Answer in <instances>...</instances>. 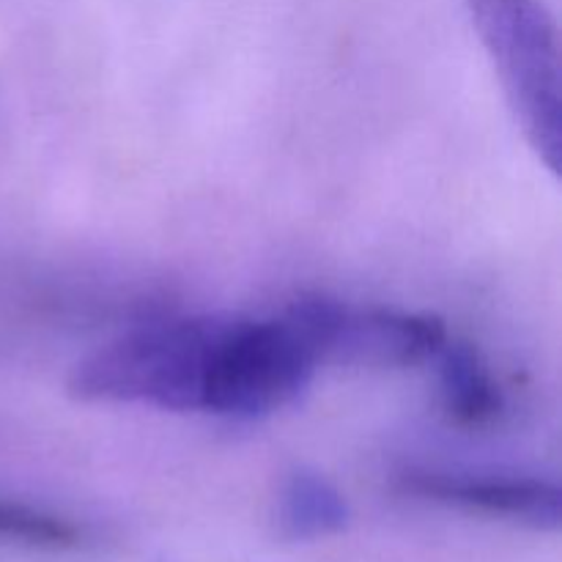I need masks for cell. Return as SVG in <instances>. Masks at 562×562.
<instances>
[{
  "label": "cell",
  "instance_id": "8992f818",
  "mask_svg": "<svg viewBox=\"0 0 562 562\" xmlns=\"http://www.w3.org/2000/svg\"><path fill=\"white\" fill-rule=\"evenodd\" d=\"M280 530L291 541H316L349 527V503L324 475L296 470L280 492Z\"/></svg>",
  "mask_w": 562,
  "mask_h": 562
},
{
  "label": "cell",
  "instance_id": "3957f363",
  "mask_svg": "<svg viewBox=\"0 0 562 562\" xmlns=\"http://www.w3.org/2000/svg\"><path fill=\"white\" fill-rule=\"evenodd\" d=\"M316 346L318 360L355 368H412L434 360L450 338L431 313L355 305L324 294L300 296L289 305Z\"/></svg>",
  "mask_w": 562,
  "mask_h": 562
},
{
  "label": "cell",
  "instance_id": "52a82bcc",
  "mask_svg": "<svg viewBox=\"0 0 562 562\" xmlns=\"http://www.w3.org/2000/svg\"><path fill=\"white\" fill-rule=\"evenodd\" d=\"M0 538L38 549H75L82 543V530L47 510L0 503Z\"/></svg>",
  "mask_w": 562,
  "mask_h": 562
},
{
  "label": "cell",
  "instance_id": "7a4b0ae2",
  "mask_svg": "<svg viewBox=\"0 0 562 562\" xmlns=\"http://www.w3.org/2000/svg\"><path fill=\"white\" fill-rule=\"evenodd\" d=\"M497 69L516 124L541 162L560 173L562 71L560 33L541 0H464Z\"/></svg>",
  "mask_w": 562,
  "mask_h": 562
},
{
  "label": "cell",
  "instance_id": "5b68a950",
  "mask_svg": "<svg viewBox=\"0 0 562 562\" xmlns=\"http://www.w3.org/2000/svg\"><path fill=\"white\" fill-rule=\"evenodd\" d=\"M439 390L448 415L459 426H488L503 412V393L481 351L467 340H445L439 355Z\"/></svg>",
  "mask_w": 562,
  "mask_h": 562
},
{
  "label": "cell",
  "instance_id": "277c9868",
  "mask_svg": "<svg viewBox=\"0 0 562 562\" xmlns=\"http://www.w3.org/2000/svg\"><path fill=\"white\" fill-rule=\"evenodd\" d=\"M401 488L428 503L453 505L472 514L508 519L536 530H558L562 494L558 483L516 475H461L415 470L401 477Z\"/></svg>",
  "mask_w": 562,
  "mask_h": 562
},
{
  "label": "cell",
  "instance_id": "6da1fadb",
  "mask_svg": "<svg viewBox=\"0 0 562 562\" xmlns=\"http://www.w3.org/2000/svg\"><path fill=\"white\" fill-rule=\"evenodd\" d=\"M234 313L151 322L82 357L69 373V395L86 404H146L212 415Z\"/></svg>",
  "mask_w": 562,
  "mask_h": 562
}]
</instances>
